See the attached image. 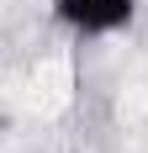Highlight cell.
I'll return each mask as SVG.
<instances>
[{
	"instance_id": "cell-1",
	"label": "cell",
	"mask_w": 148,
	"mask_h": 153,
	"mask_svg": "<svg viewBox=\"0 0 148 153\" xmlns=\"http://www.w3.org/2000/svg\"><path fill=\"white\" fill-rule=\"evenodd\" d=\"M53 21L85 42H106V37L132 32L138 0H53Z\"/></svg>"
}]
</instances>
